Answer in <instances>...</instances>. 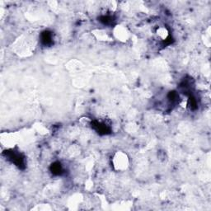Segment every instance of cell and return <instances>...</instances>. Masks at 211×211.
Instances as JSON below:
<instances>
[{
  "label": "cell",
  "mask_w": 211,
  "mask_h": 211,
  "mask_svg": "<svg viewBox=\"0 0 211 211\" xmlns=\"http://www.w3.org/2000/svg\"><path fill=\"white\" fill-rule=\"evenodd\" d=\"M41 40L44 45H50L52 42V36L51 32L45 31L41 35Z\"/></svg>",
  "instance_id": "1"
},
{
  "label": "cell",
  "mask_w": 211,
  "mask_h": 211,
  "mask_svg": "<svg viewBox=\"0 0 211 211\" xmlns=\"http://www.w3.org/2000/svg\"><path fill=\"white\" fill-rule=\"evenodd\" d=\"M51 171L53 172L54 174L55 175H60L63 172V168L61 164L59 163H55L52 164V167H51Z\"/></svg>",
  "instance_id": "2"
}]
</instances>
